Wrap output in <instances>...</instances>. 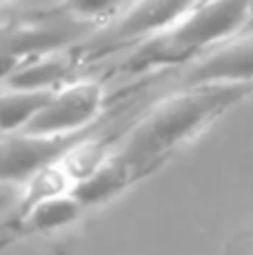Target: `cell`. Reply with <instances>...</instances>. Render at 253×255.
I'll use <instances>...</instances> for the list:
<instances>
[{
    "label": "cell",
    "mask_w": 253,
    "mask_h": 255,
    "mask_svg": "<svg viewBox=\"0 0 253 255\" xmlns=\"http://www.w3.org/2000/svg\"><path fill=\"white\" fill-rule=\"evenodd\" d=\"M253 93V85H184L171 93L131 129L120 158L135 178L167 160L180 146L196 140L204 129Z\"/></svg>",
    "instance_id": "6da1fadb"
},
{
    "label": "cell",
    "mask_w": 253,
    "mask_h": 255,
    "mask_svg": "<svg viewBox=\"0 0 253 255\" xmlns=\"http://www.w3.org/2000/svg\"><path fill=\"white\" fill-rule=\"evenodd\" d=\"M253 20V0H198L167 31L149 38L131 60V69L169 65L236 38Z\"/></svg>",
    "instance_id": "7a4b0ae2"
},
{
    "label": "cell",
    "mask_w": 253,
    "mask_h": 255,
    "mask_svg": "<svg viewBox=\"0 0 253 255\" xmlns=\"http://www.w3.org/2000/svg\"><path fill=\"white\" fill-rule=\"evenodd\" d=\"M105 107V89L96 80H78L51 91L22 131L36 135H74L89 129Z\"/></svg>",
    "instance_id": "3957f363"
},
{
    "label": "cell",
    "mask_w": 253,
    "mask_h": 255,
    "mask_svg": "<svg viewBox=\"0 0 253 255\" xmlns=\"http://www.w3.org/2000/svg\"><path fill=\"white\" fill-rule=\"evenodd\" d=\"M198 0H135L114 27L89 45V56L123 49L135 40H149L173 27Z\"/></svg>",
    "instance_id": "277c9868"
},
{
    "label": "cell",
    "mask_w": 253,
    "mask_h": 255,
    "mask_svg": "<svg viewBox=\"0 0 253 255\" xmlns=\"http://www.w3.org/2000/svg\"><path fill=\"white\" fill-rule=\"evenodd\" d=\"M36 135L20 131L0 142V184H22L38 169L51 164L65 153L69 144L85 135Z\"/></svg>",
    "instance_id": "5b68a950"
},
{
    "label": "cell",
    "mask_w": 253,
    "mask_h": 255,
    "mask_svg": "<svg viewBox=\"0 0 253 255\" xmlns=\"http://www.w3.org/2000/svg\"><path fill=\"white\" fill-rule=\"evenodd\" d=\"M184 85H253V33L222 42L187 73Z\"/></svg>",
    "instance_id": "8992f818"
},
{
    "label": "cell",
    "mask_w": 253,
    "mask_h": 255,
    "mask_svg": "<svg viewBox=\"0 0 253 255\" xmlns=\"http://www.w3.org/2000/svg\"><path fill=\"white\" fill-rule=\"evenodd\" d=\"M135 178L133 169L126 164V160H123L118 153L109 155L89 178L80 180L78 184H74V195L80 200L82 207H91V204H102L107 200L116 198L118 193L129 186Z\"/></svg>",
    "instance_id": "52a82bcc"
},
{
    "label": "cell",
    "mask_w": 253,
    "mask_h": 255,
    "mask_svg": "<svg viewBox=\"0 0 253 255\" xmlns=\"http://www.w3.org/2000/svg\"><path fill=\"white\" fill-rule=\"evenodd\" d=\"M80 211H82L80 200L74 195V191H67V193L29 204L27 209H22V220L33 231L47 233L76 222Z\"/></svg>",
    "instance_id": "ba28073f"
},
{
    "label": "cell",
    "mask_w": 253,
    "mask_h": 255,
    "mask_svg": "<svg viewBox=\"0 0 253 255\" xmlns=\"http://www.w3.org/2000/svg\"><path fill=\"white\" fill-rule=\"evenodd\" d=\"M49 96L51 91H22L11 87L7 93H0V133L22 131Z\"/></svg>",
    "instance_id": "9c48e42d"
},
{
    "label": "cell",
    "mask_w": 253,
    "mask_h": 255,
    "mask_svg": "<svg viewBox=\"0 0 253 255\" xmlns=\"http://www.w3.org/2000/svg\"><path fill=\"white\" fill-rule=\"evenodd\" d=\"M107 158H109V151H107L105 142L87 138V133H85L74 144L67 146L65 153L58 158V162L65 169V173L69 175L71 184H78L80 180L89 178Z\"/></svg>",
    "instance_id": "30bf717a"
},
{
    "label": "cell",
    "mask_w": 253,
    "mask_h": 255,
    "mask_svg": "<svg viewBox=\"0 0 253 255\" xmlns=\"http://www.w3.org/2000/svg\"><path fill=\"white\" fill-rule=\"evenodd\" d=\"M69 67L62 60H49L42 58L36 62H22L11 76L7 78V85L11 89L22 91H53V87L60 80H65Z\"/></svg>",
    "instance_id": "8fae6325"
},
{
    "label": "cell",
    "mask_w": 253,
    "mask_h": 255,
    "mask_svg": "<svg viewBox=\"0 0 253 255\" xmlns=\"http://www.w3.org/2000/svg\"><path fill=\"white\" fill-rule=\"evenodd\" d=\"M71 189H74V184H71L69 175L65 173V169L56 160V162L38 169L31 178L22 182V209H27L33 202H40V200L67 193Z\"/></svg>",
    "instance_id": "7c38bea8"
},
{
    "label": "cell",
    "mask_w": 253,
    "mask_h": 255,
    "mask_svg": "<svg viewBox=\"0 0 253 255\" xmlns=\"http://www.w3.org/2000/svg\"><path fill=\"white\" fill-rule=\"evenodd\" d=\"M62 9L78 20H105L111 18L125 0H60Z\"/></svg>",
    "instance_id": "4fadbf2b"
},
{
    "label": "cell",
    "mask_w": 253,
    "mask_h": 255,
    "mask_svg": "<svg viewBox=\"0 0 253 255\" xmlns=\"http://www.w3.org/2000/svg\"><path fill=\"white\" fill-rule=\"evenodd\" d=\"M20 65H22V58L0 51V80H7V78L11 76Z\"/></svg>",
    "instance_id": "5bb4252c"
},
{
    "label": "cell",
    "mask_w": 253,
    "mask_h": 255,
    "mask_svg": "<svg viewBox=\"0 0 253 255\" xmlns=\"http://www.w3.org/2000/svg\"><path fill=\"white\" fill-rule=\"evenodd\" d=\"M7 198H9V195H7V193H4V191H2V189H0V209H2V207H4V202H7Z\"/></svg>",
    "instance_id": "9a60e30c"
},
{
    "label": "cell",
    "mask_w": 253,
    "mask_h": 255,
    "mask_svg": "<svg viewBox=\"0 0 253 255\" xmlns=\"http://www.w3.org/2000/svg\"><path fill=\"white\" fill-rule=\"evenodd\" d=\"M4 2H11V0H0V4H4Z\"/></svg>",
    "instance_id": "2e32d148"
}]
</instances>
